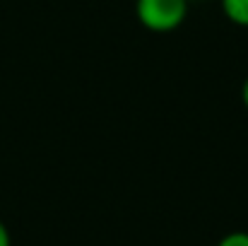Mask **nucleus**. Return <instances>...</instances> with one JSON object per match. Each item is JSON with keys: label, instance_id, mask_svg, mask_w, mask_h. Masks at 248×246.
I'll return each mask as SVG.
<instances>
[{"label": "nucleus", "instance_id": "1", "mask_svg": "<svg viewBox=\"0 0 248 246\" xmlns=\"http://www.w3.org/2000/svg\"><path fill=\"white\" fill-rule=\"evenodd\" d=\"M188 0H138V19L150 32H171L183 24Z\"/></svg>", "mask_w": 248, "mask_h": 246}, {"label": "nucleus", "instance_id": "2", "mask_svg": "<svg viewBox=\"0 0 248 246\" xmlns=\"http://www.w3.org/2000/svg\"><path fill=\"white\" fill-rule=\"evenodd\" d=\"M222 10L234 24L248 27V0H222Z\"/></svg>", "mask_w": 248, "mask_h": 246}, {"label": "nucleus", "instance_id": "3", "mask_svg": "<svg viewBox=\"0 0 248 246\" xmlns=\"http://www.w3.org/2000/svg\"><path fill=\"white\" fill-rule=\"evenodd\" d=\"M217 246H248V232H232L222 237Z\"/></svg>", "mask_w": 248, "mask_h": 246}, {"label": "nucleus", "instance_id": "4", "mask_svg": "<svg viewBox=\"0 0 248 246\" xmlns=\"http://www.w3.org/2000/svg\"><path fill=\"white\" fill-rule=\"evenodd\" d=\"M0 246H12V239H10V232L7 227L0 222Z\"/></svg>", "mask_w": 248, "mask_h": 246}, {"label": "nucleus", "instance_id": "5", "mask_svg": "<svg viewBox=\"0 0 248 246\" xmlns=\"http://www.w3.org/2000/svg\"><path fill=\"white\" fill-rule=\"evenodd\" d=\"M241 97H244V104H246V109H248V80L244 82V92H241Z\"/></svg>", "mask_w": 248, "mask_h": 246}]
</instances>
